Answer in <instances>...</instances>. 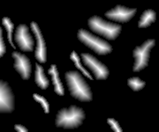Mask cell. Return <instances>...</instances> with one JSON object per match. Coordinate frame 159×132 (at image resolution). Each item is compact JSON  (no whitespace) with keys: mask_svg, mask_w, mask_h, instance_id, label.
Segmentation results:
<instances>
[{"mask_svg":"<svg viewBox=\"0 0 159 132\" xmlns=\"http://www.w3.org/2000/svg\"><path fill=\"white\" fill-rule=\"evenodd\" d=\"M66 86L72 97L81 102H89L93 100V94L89 84L82 75L77 70H69L65 74Z\"/></svg>","mask_w":159,"mask_h":132,"instance_id":"cell-1","label":"cell"},{"mask_svg":"<svg viewBox=\"0 0 159 132\" xmlns=\"http://www.w3.org/2000/svg\"><path fill=\"white\" fill-rule=\"evenodd\" d=\"M84 110L75 105H71L69 108H64L57 112L55 119V125L57 128L66 130L77 129L82 125L85 120Z\"/></svg>","mask_w":159,"mask_h":132,"instance_id":"cell-2","label":"cell"},{"mask_svg":"<svg viewBox=\"0 0 159 132\" xmlns=\"http://www.w3.org/2000/svg\"><path fill=\"white\" fill-rule=\"evenodd\" d=\"M88 26L91 31L108 40H114L118 38L121 32V26L119 24L109 22L102 18L94 15L89 19Z\"/></svg>","mask_w":159,"mask_h":132,"instance_id":"cell-3","label":"cell"},{"mask_svg":"<svg viewBox=\"0 0 159 132\" xmlns=\"http://www.w3.org/2000/svg\"><path fill=\"white\" fill-rule=\"evenodd\" d=\"M77 38L81 43H83L86 47L90 49L99 56H105L112 51V47L109 44L108 41L94 35L85 29H79L77 33Z\"/></svg>","mask_w":159,"mask_h":132,"instance_id":"cell-4","label":"cell"},{"mask_svg":"<svg viewBox=\"0 0 159 132\" xmlns=\"http://www.w3.org/2000/svg\"><path fill=\"white\" fill-rule=\"evenodd\" d=\"M156 44L154 39H148L143 42L141 46H137L133 51V57L134 58V63L133 67L134 72H139L144 70L148 65L150 51Z\"/></svg>","mask_w":159,"mask_h":132,"instance_id":"cell-5","label":"cell"},{"mask_svg":"<svg viewBox=\"0 0 159 132\" xmlns=\"http://www.w3.org/2000/svg\"><path fill=\"white\" fill-rule=\"evenodd\" d=\"M80 58L87 68L90 70L94 75L95 79L98 80H105L110 75L108 67L99 61L97 57L89 53H81Z\"/></svg>","mask_w":159,"mask_h":132,"instance_id":"cell-6","label":"cell"},{"mask_svg":"<svg viewBox=\"0 0 159 132\" xmlns=\"http://www.w3.org/2000/svg\"><path fill=\"white\" fill-rule=\"evenodd\" d=\"M14 40L19 49L23 52L34 51V40L30 34L29 28L25 24L19 25L14 34Z\"/></svg>","mask_w":159,"mask_h":132,"instance_id":"cell-7","label":"cell"},{"mask_svg":"<svg viewBox=\"0 0 159 132\" xmlns=\"http://www.w3.org/2000/svg\"><path fill=\"white\" fill-rule=\"evenodd\" d=\"M15 109V97L11 86L4 80H0V113L11 114Z\"/></svg>","mask_w":159,"mask_h":132,"instance_id":"cell-8","label":"cell"},{"mask_svg":"<svg viewBox=\"0 0 159 132\" xmlns=\"http://www.w3.org/2000/svg\"><path fill=\"white\" fill-rule=\"evenodd\" d=\"M136 12L137 9L135 8H127L125 6L118 5L116 6V7L105 12L104 16L114 22L122 24L130 21L131 19L134 17Z\"/></svg>","mask_w":159,"mask_h":132,"instance_id":"cell-9","label":"cell"},{"mask_svg":"<svg viewBox=\"0 0 159 132\" xmlns=\"http://www.w3.org/2000/svg\"><path fill=\"white\" fill-rule=\"evenodd\" d=\"M30 29L34 33L36 40V48L34 51V57L40 63H45L47 62V48L46 42L42 31L40 30L39 26L34 21L30 24Z\"/></svg>","mask_w":159,"mask_h":132,"instance_id":"cell-10","label":"cell"},{"mask_svg":"<svg viewBox=\"0 0 159 132\" xmlns=\"http://www.w3.org/2000/svg\"><path fill=\"white\" fill-rule=\"evenodd\" d=\"M11 57L14 60L13 67L18 73L20 75L21 79L24 80L29 79L32 72V66L29 57L22 53L17 51L11 53Z\"/></svg>","mask_w":159,"mask_h":132,"instance_id":"cell-11","label":"cell"},{"mask_svg":"<svg viewBox=\"0 0 159 132\" xmlns=\"http://www.w3.org/2000/svg\"><path fill=\"white\" fill-rule=\"evenodd\" d=\"M48 73L51 76V82L54 86V92L59 96L65 95V88L62 84V81L59 77V72L56 64H51V68L48 70Z\"/></svg>","mask_w":159,"mask_h":132,"instance_id":"cell-12","label":"cell"},{"mask_svg":"<svg viewBox=\"0 0 159 132\" xmlns=\"http://www.w3.org/2000/svg\"><path fill=\"white\" fill-rule=\"evenodd\" d=\"M34 82L42 90H46L49 87V86H50V81H49V79H47V77L44 74L43 67L37 63H35Z\"/></svg>","mask_w":159,"mask_h":132,"instance_id":"cell-13","label":"cell"},{"mask_svg":"<svg viewBox=\"0 0 159 132\" xmlns=\"http://www.w3.org/2000/svg\"><path fill=\"white\" fill-rule=\"evenodd\" d=\"M156 20H157V12L152 9H148L145 12H143V13L141 15L140 20L138 22V28H147Z\"/></svg>","mask_w":159,"mask_h":132,"instance_id":"cell-14","label":"cell"},{"mask_svg":"<svg viewBox=\"0 0 159 132\" xmlns=\"http://www.w3.org/2000/svg\"><path fill=\"white\" fill-rule=\"evenodd\" d=\"M70 59L73 61V63H74V65H75V67L77 68V69L79 70L82 73V74L84 75L85 77H87L88 79H93V77L89 74V72L87 70L81 65V63H80V56L76 53L75 51H73L71 53V55H70Z\"/></svg>","mask_w":159,"mask_h":132,"instance_id":"cell-15","label":"cell"},{"mask_svg":"<svg viewBox=\"0 0 159 132\" xmlns=\"http://www.w3.org/2000/svg\"><path fill=\"white\" fill-rule=\"evenodd\" d=\"M2 25L6 28V32H7V39L9 40L10 44L13 49H15L16 47L13 44V41H12V32H13V29H14V24L11 22L10 18L5 17L2 19Z\"/></svg>","mask_w":159,"mask_h":132,"instance_id":"cell-16","label":"cell"},{"mask_svg":"<svg viewBox=\"0 0 159 132\" xmlns=\"http://www.w3.org/2000/svg\"><path fill=\"white\" fill-rule=\"evenodd\" d=\"M127 85L130 87L131 89L134 92H138V91H141L142 90L145 86H146V82L145 81L142 80L140 78L138 77H133L128 79L127 80Z\"/></svg>","mask_w":159,"mask_h":132,"instance_id":"cell-17","label":"cell"},{"mask_svg":"<svg viewBox=\"0 0 159 132\" xmlns=\"http://www.w3.org/2000/svg\"><path fill=\"white\" fill-rule=\"evenodd\" d=\"M33 98H34V100L36 102H38L42 106V108L43 109L45 114H49L50 113V104L47 101V100H46L45 98L43 97V96H42V95H40V94H37V93H34L33 94Z\"/></svg>","mask_w":159,"mask_h":132,"instance_id":"cell-18","label":"cell"},{"mask_svg":"<svg viewBox=\"0 0 159 132\" xmlns=\"http://www.w3.org/2000/svg\"><path fill=\"white\" fill-rule=\"evenodd\" d=\"M107 122L110 125V127L111 128V130L115 132H122L123 130L121 129V127L119 125V123L118 122V121H116L114 118H108L107 119Z\"/></svg>","mask_w":159,"mask_h":132,"instance_id":"cell-19","label":"cell"},{"mask_svg":"<svg viewBox=\"0 0 159 132\" xmlns=\"http://www.w3.org/2000/svg\"><path fill=\"white\" fill-rule=\"evenodd\" d=\"M6 52V47L3 38V33H2V28H0V57H4Z\"/></svg>","mask_w":159,"mask_h":132,"instance_id":"cell-20","label":"cell"},{"mask_svg":"<svg viewBox=\"0 0 159 132\" xmlns=\"http://www.w3.org/2000/svg\"><path fill=\"white\" fill-rule=\"evenodd\" d=\"M14 129H15V130L18 132H28L29 131V130L26 128V127H24L21 124H15L14 125Z\"/></svg>","mask_w":159,"mask_h":132,"instance_id":"cell-21","label":"cell"}]
</instances>
